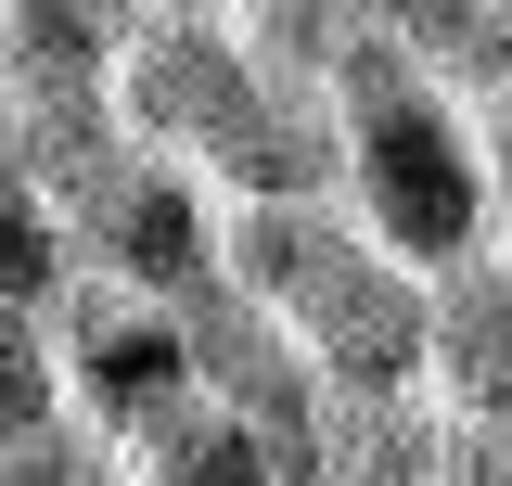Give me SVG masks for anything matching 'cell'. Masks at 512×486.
I'll return each instance as SVG.
<instances>
[{
	"instance_id": "277c9868",
	"label": "cell",
	"mask_w": 512,
	"mask_h": 486,
	"mask_svg": "<svg viewBox=\"0 0 512 486\" xmlns=\"http://www.w3.org/2000/svg\"><path fill=\"white\" fill-rule=\"evenodd\" d=\"M64 384L90 397V423L103 435H141L180 423L192 397H205V371H192V320L154 295H128V282H77L64 295Z\"/></svg>"
},
{
	"instance_id": "3957f363",
	"label": "cell",
	"mask_w": 512,
	"mask_h": 486,
	"mask_svg": "<svg viewBox=\"0 0 512 486\" xmlns=\"http://www.w3.org/2000/svg\"><path fill=\"white\" fill-rule=\"evenodd\" d=\"M64 231H77V256H90V282H128V295L180 307V295L218 282V256H231V205H218L205 167H167V154L128 141L116 167L64 205Z\"/></svg>"
},
{
	"instance_id": "9c48e42d",
	"label": "cell",
	"mask_w": 512,
	"mask_h": 486,
	"mask_svg": "<svg viewBox=\"0 0 512 486\" xmlns=\"http://www.w3.org/2000/svg\"><path fill=\"white\" fill-rule=\"evenodd\" d=\"M77 282H90V269H77V231H64V205L26 180L13 154H0V307H64Z\"/></svg>"
},
{
	"instance_id": "5b68a950",
	"label": "cell",
	"mask_w": 512,
	"mask_h": 486,
	"mask_svg": "<svg viewBox=\"0 0 512 486\" xmlns=\"http://www.w3.org/2000/svg\"><path fill=\"white\" fill-rule=\"evenodd\" d=\"M436 384L461 423H512V256L436 282Z\"/></svg>"
},
{
	"instance_id": "30bf717a",
	"label": "cell",
	"mask_w": 512,
	"mask_h": 486,
	"mask_svg": "<svg viewBox=\"0 0 512 486\" xmlns=\"http://www.w3.org/2000/svg\"><path fill=\"white\" fill-rule=\"evenodd\" d=\"M64 333L39 307H0V461H26V448H52L64 435Z\"/></svg>"
},
{
	"instance_id": "7a4b0ae2",
	"label": "cell",
	"mask_w": 512,
	"mask_h": 486,
	"mask_svg": "<svg viewBox=\"0 0 512 486\" xmlns=\"http://www.w3.org/2000/svg\"><path fill=\"white\" fill-rule=\"evenodd\" d=\"M116 116L141 154H167V167H205V180L231 192L256 167V141L282 128V77L256 64L244 13H141V52L116 77Z\"/></svg>"
},
{
	"instance_id": "8992f818",
	"label": "cell",
	"mask_w": 512,
	"mask_h": 486,
	"mask_svg": "<svg viewBox=\"0 0 512 486\" xmlns=\"http://www.w3.org/2000/svg\"><path fill=\"white\" fill-rule=\"evenodd\" d=\"M128 474H141V486H320L308 448H282L269 423L218 410V397H192L180 423H154L141 448H128Z\"/></svg>"
},
{
	"instance_id": "52a82bcc",
	"label": "cell",
	"mask_w": 512,
	"mask_h": 486,
	"mask_svg": "<svg viewBox=\"0 0 512 486\" xmlns=\"http://www.w3.org/2000/svg\"><path fill=\"white\" fill-rule=\"evenodd\" d=\"M0 52H13V90H64V103H90V90H116V77H128V52H141V13L26 0V13H0Z\"/></svg>"
},
{
	"instance_id": "4fadbf2b",
	"label": "cell",
	"mask_w": 512,
	"mask_h": 486,
	"mask_svg": "<svg viewBox=\"0 0 512 486\" xmlns=\"http://www.w3.org/2000/svg\"><path fill=\"white\" fill-rule=\"evenodd\" d=\"M474 128H487V180H500V256H512V103H487Z\"/></svg>"
},
{
	"instance_id": "8fae6325",
	"label": "cell",
	"mask_w": 512,
	"mask_h": 486,
	"mask_svg": "<svg viewBox=\"0 0 512 486\" xmlns=\"http://www.w3.org/2000/svg\"><path fill=\"white\" fill-rule=\"evenodd\" d=\"M0 486H141L128 461H103L90 435H52V448H26V461H0Z\"/></svg>"
},
{
	"instance_id": "7c38bea8",
	"label": "cell",
	"mask_w": 512,
	"mask_h": 486,
	"mask_svg": "<svg viewBox=\"0 0 512 486\" xmlns=\"http://www.w3.org/2000/svg\"><path fill=\"white\" fill-rule=\"evenodd\" d=\"M448 486H512V423H448Z\"/></svg>"
},
{
	"instance_id": "ba28073f",
	"label": "cell",
	"mask_w": 512,
	"mask_h": 486,
	"mask_svg": "<svg viewBox=\"0 0 512 486\" xmlns=\"http://www.w3.org/2000/svg\"><path fill=\"white\" fill-rule=\"evenodd\" d=\"M397 39L448 103H474V116L512 103V13L500 0H423V13H397Z\"/></svg>"
},
{
	"instance_id": "6da1fadb",
	"label": "cell",
	"mask_w": 512,
	"mask_h": 486,
	"mask_svg": "<svg viewBox=\"0 0 512 486\" xmlns=\"http://www.w3.org/2000/svg\"><path fill=\"white\" fill-rule=\"evenodd\" d=\"M333 116H346V205L397 269H474L500 256V180H487V128L410 64L397 13H359V39L333 64Z\"/></svg>"
},
{
	"instance_id": "5bb4252c",
	"label": "cell",
	"mask_w": 512,
	"mask_h": 486,
	"mask_svg": "<svg viewBox=\"0 0 512 486\" xmlns=\"http://www.w3.org/2000/svg\"><path fill=\"white\" fill-rule=\"evenodd\" d=\"M26 141V90H13V52H0V154Z\"/></svg>"
}]
</instances>
